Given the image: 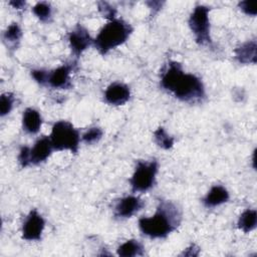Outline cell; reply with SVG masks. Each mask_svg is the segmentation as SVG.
Listing matches in <instances>:
<instances>
[{
    "instance_id": "1",
    "label": "cell",
    "mask_w": 257,
    "mask_h": 257,
    "mask_svg": "<svg viewBox=\"0 0 257 257\" xmlns=\"http://www.w3.org/2000/svg\"><path fill=\"white\" fill-rule=\"evenodd\" d=\"M161 85L178 99L197 103L205 98L202 80L192 73H186L178 61H169L161 73Z\"/></svg>"
},
{
    "instance_id": "2",
    "label": "cell",
    "mask_w": 257,
    "mask_h": 257,
    "mask_svg": "<svg viewBox=\"0 0 257 257\" xmlns=\"http://www.w3.org/2000/svg\"><path fill=\"white\" fill-rule=\"evenodd\" d=\"M181 221V210L171 201L161 200L155 215L141 218L139 227L142 233L150 238H166L179 227Z\"/></svg>"
},
{
    "instance_id": "3",
    "label": "cell",
    "mask_w": 257,
    "mask_h": 257,
    "mask_svg": "<svg viewBox=\"0 0 257 257\" xmlns=\"http://www.w3.org/2000/svg\"><path fill=\"white\" fill-rule=\"evenodd\" d=\"M133 32V27L122 19H112L108 21L99 31L93 40L97 51L104 55L109 50L124 43Z\"/></svg>"
},
{
    "instance_id": "4",
    "label": "cell",
    "mask_w": 257,
    "mask_h": 257,
    "mask_svg": "<svg viewBox=\"0 0 257 257\" xmlns=\"http://www.w3.org/2000/svg\"><path fill=\"white\" fill-rule=\"evenodd\" d=\"M55 151H70L73 154L78 152L79 133L73 124L67 120H59L52 126L49 136Z\"/></svg>"
},
{
    "instance_id": "5",
    "label": "cell",
    "mask_w": 257,
    "mask_h": 257,
    "mask_svg": "<svg viewBox=\"0 0 257 257\" xmlns=\"http://www.w3.org/2000/svg\"><path fill=\"white\" fill-rule=\"evenodd\" d=\"M159 164L157 160L139 161L135 173L130 180L133 192H147L152 189L156 183Z\"/></svg>"
},
{
    "instance_id": "6",
    "label": "cell",
    "mask_w": 257,
    "mask_h": 257,
    "mask_svg": "<svg viewBox=\"0 0 257 257\" xmlns=\"http://www.w3.org/2000/svg\"><path fill=\"white\" fill-rule=\"evenodd\" d=\"M50 138L43 136L38 139L32 148L22 147L18 156V162L22 168L30 165H38L45 162L53 151Z\"/></svg>"
},
{
    "instance_id": "7",
    "label": "cell",
    "mask_w": 257,
    "mask_h": 257,
    "mask_svg": "<svg viewBox=\"0 0 257 257\" xmlns=\"http://www.w3.org/2000/svg\"><path fill=\"white\" fill-rule=\"evenodd\" d=\"M209 11V7L197 5L189 18V26L199 45H208L212 43L210 36Z\"/></svg>"
},
{
    "instance_id": "8",
    "label": "cell",
    "mask_w": 257,
    "mask_h": 257,
    "mask_svg": "<svg viewBox=\"0 0 257 257\" xmlns=\"http://www.w3.org/2000/svg\"><path fill=\"white\" fill-rule=\"evenodd\" d=\"M44 227L43 217L36 210H31L22 225V238L27 241H39Z\"/></svg>"
},
{
    "instance_id": "9",
    "label": "cell",
    "mask_w": 257,
    "mask_h": 257,
    "mask_svg": "<svg viewBox=\"0 0 257 257\" xmlns=\"http://www.w3.org/2000/svg\"><path fill=\"white\" fill-rule=\"evenodd\" d=\"M75 66L74 62H69L62 64L61 66L48 71L47 85L53 88L68 89L71 87L72 83L70 81V73L73 71Z\"/></svg>"
},
{
    "instance_id": "10",
    "label": "cell",
    "mask_w": 257,
    "mask_h": 257,
    "mask_svg": "<svg viewBox=\"0 0 257 257\" xmlns=\"http://www.w3.org/2000/svg\"><path fill=\"white\" fill-rule=\"evenodd\" d=\"M68 41L70 48L74 55L79 56L92 42V39L87 31L82 25H76L68 35Z\"/></svg>"
},
{
    "instance_id": "11",
    "label": "cell",
    "mask_w": 257,
    "mask_h": 257,
    "mask_svg": "<svg viewBox=\"0 0 257 257\" xmlns=\"http://www.w3.org/2000/svg\"><path fill=\"white\" fill-rule=\"evenodd\" d=\"M144 207L142 199L136 196H127L117 201L114 206V215L117 218H131Z\"/></svg>"
},
{
    "instance_id": "12",
    "label": "cell",
    "mask_w": 257,
    "mask_h": 257,
    "mask_svg": "<svg viewBox=\"0 0 257 257\" xmlns=\"http://www.w3.org/2000/svg\"><path fill=\"white\" fill-rule=\"evenodd\" d=\"M131 96L128 86L121 82H113L106 88L104 92V100L111 105H122Z\"/></svg>"
},
{
    "instance_id": "13",
    "label": "cell",
    "mask_w": 257,
    "mask_h": 257,
    "mask_svg": "<svg viewBox=\"0 0 257 257\" xmlns=\"http://www.w3.org/2000/svg\"><path fill=\"white\" fill-rule=\"evenodd\" d=\"M257 44L255 40L247 41L241 44L234 50L235 58L238 62L243 64H255L257 60V53H256Z\"/></svg>"
},
{
    "instance_id": "14",
    "label": "cell",
    "mask_w": 257,
    "mask_h": 257,
    "mask_svg": "<svg viewBox=\"0 0 257 257\" xmlns=\"http://www.w3.org/2000/svg\"><path fill=\"white\" fill-rule=\"evenodd\" d=\"M42 124V117L38 110L28 107L23 111L22 126L23 130L31 135H35L40 131Z\"/></svg>"
},
{
    "instance_id": "15",
    "label": "cell",
    "mask_w": 257,
    "mask_h": 257,
    "mask_svg": "<svg viewBox=\"0 0 257 257\" xmlns=\"http://www.w3.org/2000/svg\"><path fill=\"white\" fill-rule=\"evenodd\" d=\"M230 196L225 187L221 185H215L211 188L208 194L203 199V203L206 207L212 208L228 202Z\"/></svg>"
},
{
    "instance_id": "16",
    "label": "cell",
    "mask_w": 257,
    "mask_h": 257,
    "mask_svg": "<svg viewBox=\"0 0 257 257\" xmlns=\"http://www.w3.org/2000/svg\"><path fill=\"white\" fill-rule=\"evenodd\" d=\"M117 255L121 257L143 256L144 246L138 240H135V239L127 240L117 248Z\"/></svg>"
},
{
    "instance_id": "17",
    "label": "cell",
    "mask_w": 257,
    "mask_h": 257,
    "mask_svg": "<svg viewBox=\"0 0 257 257\" xmlns=\"http://www.w3.org/2000/svg\"><path fill=\"white\" fill-rule=\"evenodd\" d=\"M257 213L254 209L245 210L239 217L238 228L245 233H249L256 228Z\"/></svg>"
},
{
    "instance_id": "18",
    "label": "cell",
    "mask_w": 257,
    "mask_h": 257,
    "mask_svg": "<svg viewBox=\"0 0 257 257\" xmlns=\"http://www.w3.org/2000/svg\"><path fill=\"white\" fill-rule=\"evenodd\" d=\"M22 36V31L20 26L18 25V23H12L10 24L7 29L5 30L4 34H3V39L4 42L9 45V46H13L15 47L16 44L19 43L20 39Z\"/></svg>"
},
{
    "instance_id": "19",
    "label": "cell",
    "mask_w": 257,
    "mask_h": 257,
    "mask_svg": "<svg viewBox=\"0 0 257 257\" xmlns=\"http://www.w3.org/2000/svg\"><path fill=\"white\" fill-rule=\"evenodd\" d=\"M154 139L156 144L162 149L169 150L174 146V138L169 136L164 127L160 126L154 133Z\"/></svg>"
},
{
    "instance_id": "20",
    "label": "cell",
    "mask_w": 257,
    "mask_h": 257,
    "mask_svg": "<svg viewBox=\"0 0 257 257\" xmlns=\"http://www.w3.org/2000/svg\"><path fill=\"white\" fill-rule=\"evenodd\" d=\"M32 12L34 15L43 22H47L50 20L52 15V9L49 3L47 2H38L32 8Z\"/></svg>"
},
{
    "instance_id": "21",
    "label": "cell",
    "mask_w": 257,
    "mask_h": 257,
    "mask_svg": "<svg viewBox=\"0 0 257 257\" xmlns=\"http://www.w3.org/2000/svg\"><path fill=\"white\" fill-rule=\"evenodd\" d=\"M14 101H15V97H14V94L11 92L3 93L0 96V115L1 116H5L12 110Z\"/></svg>"
},
{
    "instance_id": "22",
    "label": "cell",
    "mask_w": 257,
    "mask_h": 257,
    "mask_svg": "<svg viewBox=\"0 0 257 257\" xmlns=\"http://www.w3.org/2000/svg\"><path fill=\"white\" fill-rule=\"evenodd\" d=\"M102 131L100 127L93 126L87 130L83 135H82V141L86 144H94L97 143L101 137H102Z\"/></svg>"
},
{
    "instance_id": "23",
    "label": "cell",
    "mask_w": 257,
    "mask_h": 257,
    "mask_svg": "<svg viewBox=\"0 0 257 257\" xmlns=\"http://www.w3.org/2000/svg\"><path fill=\"white\" fill-rule=\"evenodd\" d=\"M98 6V10L99 12L102 14V16L106 19H108L109 21L115 18V14H116V9L113 8L110 4H108L107 2H98L97 3Z\"/></svg>"
},
{
    "instance_id": "24",
    "label": "cell",
    "mask_w": 257,
    "mask_h": 257,
    "mask_svg": "<svg viewBox=\"0 0 257 257\" xmlns=\"http://www.w3.org/2000/svg\"><path fill=\"white\" fill-rule=\"evenodd\" d=\"M31 76L41 85H45L47 83L48 71L44 69H33L31 70Z\"/></svg>"
},
{
    "instance_id": "25",
    "label": "cell",
    "mask_w": 257,
    "mask_h": 257,
    "mask_svg": "<svg viewBox=\"0 0 257 257\" xmlns=\"http://www.w3.org/2000/svg\"><path fill=\"white\" fill-rule=\"evenodd\" d=\"M240 9L246 13L247 15L255 16L256 15V8H255V2L250 1H242L239 3Z\"/></svg>"
},
{
    "instance_id": "26",
    "label": "cell",
    "mask_w": 257,
    "mask_h": 257,
    "mask_svg": "<svg viewBox=\"0 0 257 257\" xmlns=\"http://www.w3.org/2000/svg\"><path fill=\"white\" fill-rule=\"evenodd\" d=\"M9 3H10V5H12L16 9H22L26 4L24 1H11Z\"/></svg>"
}]
</instances>
